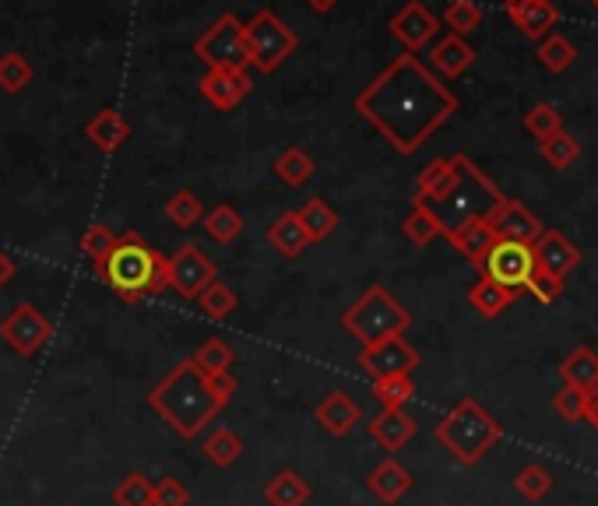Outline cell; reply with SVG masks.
I'll use <instances>...</instances> for the list:
<instances>
[{"label": "cell", "instance_id": "obj_1", "mask_svg": "<svg viewBox=\"0 0 598 506\" xmlns=\"http://www.w3.org/2000/svg\"><path fill=\"white\" fill-rule=\"evenodd\" d=\"M457 99L441 85L415 53L394 56L370 85L355 95V113L381 134L398 155H415L441 131Z\"/></svg>", "mask_w": 598, "mask_h": 506}, {"label": "cell", "instance_id": "obj_9", "mask_svg": "<svg viewBox=\"0 0 598 506\" xmlns=\"http://www.w3.org/2000/svg\"><path fill=\"white\" fill-rule=\"evenodd\" d=\"M483 278L496 281V286L522 292L528 286V278L535 275V254H532V242H511V239H496L493 250L483 257L478 265Z\"/></svg>", "mask_w": 598, "mask_h": 506}, {"label": "cell", "instance_id": "obj_34", "mask_svg": "<svg viewBox=\"0 0 598 506\" xmlns=\"http://www.w3.org/2000/svg\"><path fill=\"white\" fill-rule=\"evenodd\" d=\"M190 359H194V366L202 370V373H208V376H223V373H233V362H236L233 349L226 345L223 338H208L205 345L197 349Z\"/></svg>", "mask_w": 598, "mask_h": 506}, {"label": "cell", "instance_id": "obj_7", "mask_svg": "<svg viewBox=\"0 0 598 506\" xmlns=\"http://www.w3.org/2000/svg\"><path fill=\"white\" fill-rule=\"evenodd\" d=\"M244 39H247L250 68H257L261 74L278 71L286 64V56H292L296 47H299L296 32L271 8L257 11L250 22H244Z\"/></svg>", "mask_w": 598, "mask_h": 506}, {"label": "cell", "instance_id": "obj_14", "mask_svg": "<svg viewBox=\"0 0 598 506\" xmlns=\"http://www.w3.org/2000/svg\"><path fill=\"white\" fill-rule=\"evenodd\" d=\"M436 29H441V22H436V14L423 4V0H412V4H405L391 18V35L405 47V53L423 50L436 35Z\"/></svg>", "mask_w": 598, "mask_h": 506}, {"label": "cell", "instance_id": "obj_45", "mask_svg": "<svg viewBox=\"0 0 598 506\" xmlns=\"http://www.w3.org/2000/svg\"><path fill=\"white\" fill-rule=\"evenodd\" d=\"M187 503H190V493L179 478L166 475L152 482V506H187Z\"/></svg>", "mask_w": 598, "mask_h": 506}, {"label": "cell", "instance_id": "obj_37", "mask_svg": "<svg viewBox=\"0 0 598 506\" xmlns=\"http://www.w3.org/2000/svg\"><path fill=\"white\" fill-rule=\"evenodd\" d=\"M32 64L22 56V53H4L0 56V89H4L8 95H18V92H25L32 85Z\"/></svg>", "mask_w": 598, "mask_h": 506}, {"label": "cell", "instance_id": "obj_39", "mask_svg": "<svg viewBox=\"0 0 598 506\" xmlns=\"http://www.w3.org/2000/svg\"><path fill=\"white\" fill-rule=\"evenodd\" d=\"M543 158L549 162L553 169H567L570 162L581 158V141L570 137L567 131H556L543 141Z\"/></svg>", "mask_w": 598, "mask_h": 506}, {"label": "cell", "instance_id": "obj_5", "mask_svg": "<svg viewBox=\"0 0 598 506\" xmlns=\"http://www.w3.org/2000/svg\"><path fill=\"white\" fill-rule=\"evenodd\" d=\"M504 194L496 190V184H489V176L475 166L468 155H457V184L454 190L436 200V205H426L436 221H441L444 236L451 229H457L462 221H472V218H489V211L501 205Z\"/></svg>", "mask_w": 598, "mask_h": 506}, {"label": "cell", "instance_id": "obj_23", "mask_svg": "<svg viewBox=\"0 0 598 506\" xmlns=\"http://www.w3.org/2000/svg\"><path fill=\"white\" fill-rule=\"evenodd\" d=\"M367 489L381 499V503H398L402 496H409V489H412V475L398 464L394 457H388V461H381L377 468L367 475Z\"/></svg>", "mask_w": 598, "mask_h": 506}, {"label": "cell", "instance_id": "obj_38", "mask_svg": "<svg viewBox=\"0 0 598 506\" xmlns=\"http://www.w3.org/2000/svg\"><path fill=\"white\" fill-rule=\"evenodd\" d=\"M116 506H152V478L145 472H127L113 489Z\"/></svg>", "mask_w": 598, "mask_h": 506}, {"label": "cell", "instance_id": "obj_16", "mask_svg": "<svg viewBox=\"0 0 598 506\" xmlns=\"http://www.w3.org/2000/svg\"><path fill=\"white\" fill-rule=\"evenodd\" d=\"M532 254H535V268L553 278H567V271L581 265V250L556 229H543V236L532 242Z\"/></svg>", "mask_w": 598, "mask_h": 506}, {"label": "cell", "instance_id": "obj_15", "mask_svg": "<svg viewBox=\"0 0 598 506\" xmlns=\"http://www.w3.org/2000/svg\"><path fill=\"white\" fill-rule=\"evenodd\" d=\"M489 229L496 239H511V242H535L543 236V221H538L522 200H511L504 197L501 205L489 211Z\"/></svg>", "mask_w": 598, "mask_h": 506}, {"label": "cell", "instance_id": "obj_3", "mask_svg": "<svg viewBox=\"0 0 598 506\" xmlns=\"http://www.w3.org/2000/svg\"><path fill=\"white\" fill-rule=\"evenodd\" d=\"M166 260H169L166 254L148 247L137 233H124V236H116V247L110 250V257L103 265H95L92 271L124 302H137L145 296H158L163 289H169Z\"/></svg>", "mask_w": 598, "mask_h": 506}, {"label": "cell", "instance_id": "obj_32", "mask_svg": "<svg viewBox=\"0 0 598 506\" xmlns=\"http://www.w3.org/2000/svg\"><path fill=\"white\" fill-rule=\"evenodd\" d=\"M402 229H405V236L415 242V247H426V242L444 236L441 221H436V215L423 205V200H412V208H409V215L402 221Z\"/></svg>", "mask_w": 598, "mask_h": 506}, {"label": "cell", "instance_id": "obj_13", "mask_svg": "<svg viewBox=\"0 0 598 506\" xmlns=\"http://www.w3.org/2000/svg\"><path fill=\"white\" fill-rule=\"evenodd\" d=\"M254 89V81L247 71H239V68H208L202 74V81H197V92H202L205 103H212L215 110H236L244 99L250 95Z\"/></svg>", "mask_w": 598, "mask_h": 506}, {"label": "cell", "instance_id": "obj_42", "mask_svg": "<svg viewBox=\"0 0 598 506\" xmlns=\"http://www.w3.org/2000/svg\"><path fill=\"white\" fill-rule=\"evenodd\" d=\"M444 25L454 35H468L483 25V8H478L475 0H451L447 11H444Z\"/></svg>", "mask_w": 598, "mask_h": 506}, {"label": "cell", "instance_id": "obj_26", "mask_svg": "<svg viewBox=\"0 0 598 506\" xmlns=\"http://www.w3.org/2000/svg\"><path fill=\"white\" fill-rule=\"evenodd\" d=\"M560 376L567 388H577V391H595L598 388V352L581 345L574 349L564 362H560Z\"/></svg>", "mask_w": 598, "mask_h": 506}, {"label": "cell", "instance_id": "obj_12", "mask_svg": "<svg viewBox=\"0 0 598 506\" xmlns=\"http://www.w3.org/2000/svg\"><path fill=\"white\" fill-rule=\"evenodd\" d=\"M166 278H169V289H176L184 299H197L218 278V271H215V260L202 247L184 242V247L166 260Z\"/></svg>", "mask_w": 598, "mask_h": 506}, {"label": "cell", "instance_id": "obj_46", "mask_svg": "<svg viewBox=\"0 0 598 506\" xmlns=\"http://www.w3.org/2000/svg\"><path fill=\"white\" fill-rule=\"evenodd\" d=\"M538 56H543V64L549 71H567L577 53H574V47L567 43L564 35H553V39H546L543 47H538Z\"/></svg>", "mask_w": 598, "mask_h": 506}, {"label": "cell", "instance_id": "obj_48", "mask_svg": "<svg viewBox=\"0 0 598 506\" xmlns=\"http://www.w3.org/2000/svg\"><path fill=\"white\" fill-rule=\"evenodd\" d=\"M538 302H553V299H560L564 296V278H553V275H543L535 268V275L528 278V286H525Z\"/></svg>", "mask_w": 598, "mask_h": 506}, {"label": "cell", "instance_id": "obj_49", "mask_svg": "<svg viewBox=\"0 0 598 506\" xmlns=\"http://www.w3.org/2000/svg\"><path fill=\"white\" fill-rule=\"evenodd\" d=\"M585 422H591L595 433H598V388L585 391Z\"/></svg>", "mask_w": 598, "mask_h": 506}, {"label": "cell", "instance_id": "obj_11", "mask_svg": "<svg viewBox=\"0 0 598 506\" xmlns=\"http://www.w3.org/2000/svg\"><path fill=\"white\" fill-rule=\"evenodd\" d=\"M355 366L363 370L370 380H384V376H412L419 366V352L405 341V334H391L373 341V345L359 349Z\"/></svg>", "mask_w": 598, "mask_h": 506}, {"label": "cell", "instance_id": "obj_44", "mask_svg": "<svg viewBox=\"0 0 598 506\" xmlns=\"http://www.w3.org/2000/svg\"><path fill=\"white\" fill-rule=\"evenodd\" d=\"M525 131H528L532 137H538V141H546L549 134L564 131V120H560V113H556L549 103H538V106L525 116Z\"/></svg>", "mask_w": 598, "mask_h": 506}, {"label": "cell", "instance_id": "obj_10", "mask_svg": "<svg viewBox=\"0 0 598 506\" xmlns=\"http://www.w3.org/2000/svg\"><path fill=\"white\" fill-rule=\"evenodd\" d=\"M0 338H4L22 359H32L43 352L47 341L53 338V323L39 307L22 302V307H14L4 320H0Z\"/></svg>", "mask_w": 598, "mask_h": 506}, {"label": "cell", "instance_id": "obj_4", "mask_svg": "<svg viewBox=\"0 0 598 506\" xmlns=\"http://www.w3.org/2000/svg\"><path fill=\"white\" fill-rule=\"evenodd\" d=\"M433 436L457 464H478L496 443H501L504 426L475 397H462L441 422H436Z\"/></svg>", "mask_w": 598, "mask_h": 506}, {"label": "cell", "instance_id": "obj_8", "mask_svg": "<svg viewBox=\"0 0 598 506\" xmlns=\"http://www.w3.org/2000/svg\"><path fill=\"white\" fill-rule=\"evenodd\" d=\"M194 56H202L208 68H250L247 39H244V22L236 14H223L194 39Z\"/></svg>", "mask_w": 598, "mask_h": 506}, {"label": "cell", "instance_id": "obj_29", "mask_svg": "<svg viewBox=\"0 0 598 506\" xmlns=\"http://www.w3.org/2000/svg\"><path fill=\"white\" fill-rule=\"evenodd\" d=\"M514 299H517L514 289L496 286V281H489V278H478L475 286L468 289V302H472V307L483 313V317H501Z\"/></svg>", "mask_w": 598, "mask_h": 506}, {"label": "cell", "instance_id": "obj_43", "mask_svg": "<svg viewBox=\"0 0 598 506\" xmlns=\"http://www.w3.org/2000/svg\"><path fill=\"white\" fill-rule=\"evenodd\" d=\"M514 489L522 493L525 499L538 503V499H546L553 493V475L543 468V464H525V468L517 472V478H514Z\"/></svg>", "mask_w": 598, "mask_h": 506}, {"label": "cell", "instance_id": "obj_41", "mask_svg": "<svg viewBox=\"0 0 598 506\" xmlns=\"http://www.w3.org/2000/svg\"><path fill=\"white\" fill-rule=\"evenodd\" d=\"M113 247H116V233L110 226H89L82 239H78V250H82L85 260H92V268L103 265Z\"/></svg>", "mask_w": 598, "mask_h": 506}, {"label": "cell", "instance_id": "obj_6", "mask_svg": "<svg viewBox=\"0 0 598 506\" xmlns=\"http://www.w3.org/2000/svg\"><path fill=\"white\" fill-rule=\"evenodd\" d=\"M409 323H412V313L384 286H370L342 317V328L359 341V345H373V341H381V338L405 334Z\"/></svg>", "mask_w": 598, "mask_h": 506}, {"label": "cell", "instance_id": "obj_31", "mask_svg": "<svg viewBox=\"0 0 598 506\" xmlns=\"http://www.w3.org/2000/svg\"><path fill=\"white\" fill-rule=\"evenodd\" d=\"M275 176L282 179L286 187H303L307 179L317 173V166H313V158L303 152V148H286L282 155L275 158Z\"/></svg>", "mask_w": 598, "mask_h": 506}, {"label": "cell", "instance_id": "obj_24", "mask_svg": "<svg viewBox=\"0 0 598 506\" xmlns=\"http://www.w3.org/2000/svg\"><path fill=\"white\" fill-rule=\"evenodd\" d=\"M268 242L282 257H299L310 247V233L303 229V221H299L296 211H286L268 226Z\"/></svg>", "mask_w": 598, "mask_h": 506}, {"label": "cell", "instance_id": "obj_21", "mask_svg": "<svg viewBox=\"0 0 598 506\" xmlns=\"http://www.w3.org/2000/svg\"><path fill=\"white\" fill-rule=\"evenodd\" d=\"M447 239H451V247H454L457 254H462V257H468L475 268L483 265V257L493 250V242H496V236H493V229H489V221H486V218L462 221V226L447 233Z\"/></svg>", "mask_w": 598, "mask_h": 506}, {"label": "cell", "instance_id": "obj_20", "mask_svg": "<svg viewBox=\"0 0 598 506\" xmlns=\"http://www.w3.org/2000/svg\"><path fill=\"white\" fill-rule=\"evenodd\" d=\"M454 184H457V155L433 158L415 179V200H423V205H436V200H444L454 190Z\"/></svg>", "mask_w": 598, "mask_h": 506}, {"label": "cell", "instance_id": "obj_17", "mask_svg": "<svg viewBox=\"0 0 598 506\" xmlns=\"http://www.w3.org/2000/svg\"><path fill=\"white\" fill-rule=\"evenodd\" d=\"M367 433L370 440L381 443L384 451H402L415 436V419L405 409H381L367 422Z\"/></svg>", "mask_w": 598, "mask_h": 506}, {"label": "cell", "instance_id": "obj_50", "mask_svg": "<svg viewBox=\"0 0 598 506\" xmlns=\"http://www.w3.org/2000/svg\"><path fill=\"white\" fill-rule=\"evenodd\" d=\"M14 260H11V254H4V247H0V289H4L8 286V281L14 278Z\"/></svg>", "mask_w": 598, "mask_h": 506}, {"label": "cell", "instance_id": "obj_27", "mask_svg": "<svg viewBox=\"0 0 598 506\" xmlns=\"http://www.w3.org/2000/svg\"><path fill=\"white\" fill-rule=\"evenodd\" d=\"M265 499L271 506H307L310 503V485L303 482V475L299 472H278L268 478L265 485Z\"/></svg>", "mask_w": 598, "mask_h": 506}, {"label": "cell", "instance_id": "obj_18", "mask_svg": "<svg viewBox=\"0 0 598 506\" xmlns=\"http://www.w3.org/2000/svg\"><path fill=\"white\" fill-rule=\"evenodd\" d=\"M313 415L324 426V433H331V436H349L359 422H363V409L342 391H331L321 404H317Z\"/></svg>", "mask_w": 598, "mask_h": 506}, {"label": "cell", "instance_id": "obj_40", "mask_svg": "<svg viewBox=\"0 0 598 506\" xmlns=\"http://www.w3.org/2000/svg\"><path fill=\"white\" fill-rule=\"evenodd\" d=\"M415 394L412 376H384L373 380V397L381 401V409H405Z\"/></svg>", "mask_w": 598, "mask_h": 506}, {"label": "cell", "instance_id": "obj_28", "mask_svg": "<svg viewBox=\"0 0 598 506\" xmlns=\"http://www.w3.org/2000/svg\"><path fill=\"white\" fill-rule=\"evenodd\" d=\"M202 226H205V233H208L215 242H223V247H229V242H236L239 236H244L247 221H244V215H239L233 205H215L212 211H205Z\"/></svg>", "mask_w": 598, "mask_h": 506}, {"label": "cell", "instance_id": "obj_33", "mask_svg": "<svg viewBox=\"0 0 598 506\" xmlns=\"http://www.w3.org/2000/svg\"><path fill=\"white\" fill-rule=\"evenodd\" d=\"M202 451H205V457L215 464V468H229V464H236L239 457H244V440L223 426V430H215L212 436H205Z\"/></svg>", "mask_w": 598, "mask_h": 506}, {"label": "cell", "instance_id": "obj_2", "mask_svg": "<svg viewBox=\"0 0 598 506\" xmlns=\"http://www.w3.org/2000/svg\"><path fill=\"white\" fill-rule=\"evenodd\" d=\"M233 394H236L233 373L208 376L194 366V359H184L152 388L148 409L163 419L176 436L194 440L202 436L208 422L233 401Z\"/></svg>", "mask_w": 598, "mask_h": 506}, {"label": "cell", "instance_id": "obj_51", "mask_svg": "<svg viewBox=\"0 0 598 506\" xmlns=\"http://www.w3.org/2000/svg\"><path fill=\"white\" fill-rule=\"evenodd\" d=\"M303 4H307L313 14H328L331 8H338V4H342V0H303Z\"/></svg>", "mask_w": 598, "mask_h": 506}, {"label": "cell", "instance_id": "obj_36", "mask_svg": "<svg viewBox=\"0 0 598 506\" xmlns=\"http://www.w3.org/2000/svg\"><path fill=\"white\" fill-rule=\"evenodd\" d=\"M197 307H202V313L208 317V320H229L233 317V310H236V292L226 286V281H212V286L194 299Z\"/></svg>", "mask_w": 598, "mask_h": 506}, {"label": "cell", "instance_id": "obj_19", "mask_svg": "<svg viewBox=\"0 0 598 506\" xmlns=\"http://www.w3.org/2000/svg\"><path fill=\"white\" fill-rule=\"evenodd\" d=\"M82 134L92 141V145L99 148V152H116V148H124L127 141H131V124L124 120V113H116L113 106H106V110H99L89 124L82 127Z\"/></svg>", "mask_w": 598, "mask_h": 506}, {"label": "cell", "instance_id": "obj_52", "mask_svg": "<svg viewBox=\"0 0 598 506\" xmlns=\"http://www.w3.org/2000/svg\"><path fill=\"white\" fill-rule=\"evenodd\" d=\"M591 4H595V8H598V0H591Z\"/></svg>", "mask_w": 598, "mask_h": 506}, {"label": "cell", "instance_id": "obj_35", "mask_svg": "<svg viewBox=\"0 0 598 506\" xmlns=\"http://www.w3.org/2000/svg\"><path fill=\"white\" fill-rule=\"evenodd\" d=\"M166 218L173 221L176 229H194L197 221L205 218V205H202V197H197L194 190H176L169 200H166Z\"/></svg>", "mask_w": 598, "mask_h": 506}, {"label": "cell", "instance_id": "obj_22", "mask_svg": "<svg viewBox=\"0 0 598 506\" xmlns=\"http://www.w3.org/2000/svg\"><path fill=\"white\" fill-rule=\"evenodd\" d=\"M507 14L528 39H543L556 22V8L549 0H507Z\"/></svg>", "mask_w": 598, "mask_h": 506}, {"label": "cell", "instance_id": "obj_30", "mask_svg": "<svg viewBox=\"0 0 598 506\" xmlns=\"http://www.w3.org/2000/svg\"><path fill=\"white\" fill-rule=\"evenodd\" d=\"M296 215H299V221H303V229L310 233V242H321L338 229V211L321 197H310Z\"/></svg>", "mask_w": 598, "mask_h": 506}, {"label": "cell", "instance_id": "obj_47", "mask_svg": "<svg viewBox=\"0 0 598 506\" xmlns=\"http://www.w3.org/2000/svg\"><path fill=\"white\" fill-rule=\"evenodd\" d=\"M553 412L567 419V422H581L585 419V391H577V388H564L553 394Z\"/></svg>", "mask_w": 598, "mask_h": 506}, {"label": "cell", "instance_id": "obj_25", "mask_svg": "<svg viewBox=\"0 0 598 506\" xmlns=\"http://www.w3.org/2000/svg\"><path fill=\"white\" fill-rule=\"evenodd\" d=\"M430 60H433V68L447 74V78H457V74H465L472 68V60H475V50L465 43V35H444L441 43H436L430 50Z\"/></svg>", "mask_w": 598, "mask_h": 506}]
</instances>
